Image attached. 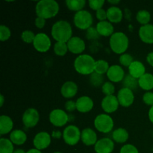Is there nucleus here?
Returning <instances> with one entry per match:
<instances>
[{
	"label": "nucleus",
	"instance_id": "obj_1",
	"mask_svg": "<svg viewBox=\"0 0 153 153\" xmlns=\"http://www.w3.org/2000/svg\"><path fill=\"white\" fill-rule=\"evenodd\" d=\"M51 34L56 42L67 43L73 37V28L67 21L58 20L52 26Z\"/></svg>",
	"mask_w": 153,
	"mask_h": 153
},
{
	"label": "nucleus",
	"instance_id": "obj_2",
	"mask_svg": "<svg viewBox=\"0 0 153 153\" xmlns=\"http://www.w3.org/2000/svg\"><path fill=\"white\" fill-rule=\"evenodd\" d=\"M59 9V4L55 0H41L36 4L35 13L37 16L47 19L55 17Z\"/></svg>",
	"mask_w": 153,
	"mask_h": 153
},
{
	"label": "nucleus",
	"instance_id": "obj_3",
	"mask_svg": "<svg viewBox=\"0 0 153 153\" xmlns=\"http://www.w3.org/2000/svg\"><path fill=\"white\" fill-rule=\"evenodd\" d=\"M96 61L91 55L82 54L74 61V68L78 73L83 76H88L94 73Z\"/></svg>",
	"mask_w": 153,
	"mask_h": 153
},
{
	"label": "nucleus",
	"instance_id": "obj_4",
	"mask_svg": "<svg viewBox=\"0 0 153 153\" xmlns=\"http://www.w3.org/2000/svg\"><path fill=\"white\" fill-rule=\"evenodd\" d=\"M110 48L115 54L123 55L126 53L129 45V40L123 32H114L109 40Z\"/></svg>",
	"mask_w": 153,
	"mask_h": 153
},
{
	"label": "nucleus",
	"instance_id": "obj_5",
	"mask_svg": "<svg viewBox=\"0 0 153 153\" xmlns=\"http://www.w3.org/2000/svg\"><path fill=\"white\" fill-rule=\"evenodd\" d=\"M94 127L100 132L107 134L113 130L114 123L111 117L108 114H101L94 119Z\"/></svg>",
	"mask_w": 153,
	"mask_h": 153
},
{
	"label": "nucleus",
	"instance_id": "obj_6",
	"mask_svg": "<svg viewBox=\"0 0 153 153\" xmlns=\"http://www.w3.org/2000/svg\"><path fill=\"white\" fill-rule=\"evenodd\" d=\"M73 22L76 28L80 30H88L93 25L94 19L88 10H82L76 12L73 17Z\"/></svg>",
	"mask_w": 153,
	"mask_h": 153
},
{
	"label": "nucleus",
	"instance_id": "obj_7",
	"mask_svg": "<svg viewBox=\"0 0 153 153\" xmlns=\"http://www.w3.org/2000/svg\"><path fill=\"white\" fill-rule=\"evenodd\" d=\"M82 131L76 126H67L63 131V139L69 146H75L81 140Z\"/></svg>",
	"mask_w": 153,
	"mask_h": 153
},
{
	"label": "nucleus",
	"instance_id": "obj_8",
	"mask_svg": "<svg viewBox=\"0 0 153 153\" xmlns=\"http://www.w3.org/2000/svg\"><path fill=\"white\" fill-rule=\"evenodd\" d=\"M49 122L56 127H63L68 123L69 116L62 109H54L49 116Z\"/></svg>",
	"mask_w": 153,
	"mask_h": 153
},
{
	"label": "nucleus",
	"instance_id": "obj_9",
	"mask_svg": "<svg viewBox=\"0 0 153 153\" xmlns=\"http://www.w3.org/2000/svg\"><path fill=\"white\" fill-rule=\"evenodd\" d=\"M40 120V114L37 110L34 108H29L24 112L22 117V121L25 127L28 128H34L37 125Z\"/></svg>",
	"mask_w": 153,
	"mask_h": 153
},
{
	"label": "nucleus",
	"instance_id": "obj_10",
	"mask_svg": "<svg viewBox=\"0 0 153 153\" xmlns=\"http://www.w3.org/2000/svg\"><path fill=\"white\" fill-rule=\"evenodd\" d=\"M32 44L37 52H46L51 48L52 42L47 34L45 33H38L36 34Z\"/></svg>",
	"mask_w": 153,
	"mask_h": 153
},
{
	"label": "nucleus",
	"instance_id": "obj_11",
	"mask_svg": "<svg viewBox=\"0 0 153 153\" xmlns=\"http://www.w3.org/2000/svg\"><path fill=\"white\" fill-rule=\"evenodd\" d=\"M52 141V136L46 131H40L34 136L33 139V144L35 149L43 150L50 145Z\"/></svg>",
	"mask_w": 153,
	"mask_h": 153
},
{
	"label": "nucleus",
	"instance_id": "obj_12",
	"mask_svg": "<svg viewBox=\"0 0 153 153\" xmlns=\"http://www.w3.org/2000/svg\"><path fill=\"white\" fill-rule=\"evenodd\" d=\"M117 100L120 105L124 108H128L133 104L134 101V93L131 90L126 88H123L117 93Z\"/></svg>",
	"mask_w": 153,
	"mask_h": 153
},
{
	"label": "nucleus",
	"instance_id": "obj_13",
	"mask_svg": "<svg viewBox=\"0 0 153 153\" xmlns=\"http://www.w3.org/2000/svg\"><path fill=\"white\" fill-rule=\"evenodd\" d=\"M119 102L116 96H105L102 99L101 106L106 114H111L117 111L119 108Z\"/></svg>",
	"mask_w": 153,
	"mask_h": 153
},
{
	"label": "nucleus",
	"instance_id": "obj_14",
	"mask_svg": "<svg viewBox=\"0 0 153 153\" xmlns=\"http://www.w3.org/2000/svg\"><path fill=\"white\" fill-rule=\"evenodd\" d=\"M107 77L112 83H118L123 82L125 78V72L121 66L114 64L110 66L108 71L106 73Z\"/></svg>",
	"mask_w": 153,
	"mask_h": 153
},
{
	"label": "nucleus",
	"instance_id": "obj_15",
	"mask_svg": "<svg viewBox=\"0 0 153 153\" xmlns=\"http://www.w3.org/2000/svg\"><path fill=\"white\" fill-rule=\"evenodd\" d=\"M67 44L68 50L74 55H82L86 48L85 41L79 37H73Z\"/></svg>",
	"mask_w": 153,
	"mask_h": 153
},
{
	"label": "nucleus",
	"instance_id": "obj_16",
	"mask_svg": "<svg viewBox=\"0 0 153 153\" xmlns=\"http://www.w3.org/2000/svg\"><path fill=\"white\" fill-rule=\"evenodd\" d=\"M114 149V140L108 137L100 139L94 146V150L97 153H112Z\"/></svg>",
	"mask_w": 153,
	"mask_h": 153
},
{
	"label": "nucleus",
	"instance_id": "obj_17",
	"mask_svg": "<svg viewBox=\"0 0 153 153\" xmlns=\"http://www.w3.org/2000/svg\"><path fill=\"white\" fill-rule=\"evenodd\" d=\"M76 110L81 113H88L93 109L94 105V101L88 96H82L76 101Z\"/></svg>",
	"mask_w": 153,
	"mask_h": 153
},
{
	"label": "nucleus",
	"instance_id": "obj_18",
	"mask_svg": "<svg viewBox=\"0 0 153 153\" xmlns=\"http://www.w3.org/2000/svg\"><path fill=\"white\" fill-rule=\"evenodd\" d=\"M81 140L86 146H95L97 140V134L94 130L91 128H86L82 131Z\"/></svg>",
	"mask_w": 153,
	"mask_h": 153
},
{
	"label": "nucleus",
	"instance_id": "obj_19",
	"mask_svg": "<svg viewBox=\"0 0 153 153\" xmlns=\"http://www.w3.org/2000/svg\"><path fill=\"white\" fill-rule=\"evenodd\" d=\"M138 34L142 42L146 44H153V25L152 24L141 25Z\"/></svg>",
	"mask_w": 153,
	"mask_h": 153
},
{
	"label": "nucleus",
	"instance_id": "obj_20",
	"mask_svg": "<svg viewBox=\"0 0 153 153\" xmlns=\"http://www.w3.org/2000/svg\"><path fill=\"white\" fill-rule=\"evenodd\" d=\"M78 93V85L72 81H68L63 84L61 88V94L66 99L74 97Z\"/></svg>",
	"mask_w": 153,
	"mask_h": 153
},
{
	"label": "nucleus",
	"instance_id": "obj_21",
	"mask_svg": "<svg viewBox=\"0 0 153 153\" xmlns=\"http://www.w3.org/2000/svg\"><path fill=\"white\" fill-rule=\"evenodd\" d=\"M128 73L130 76L138 80L142 76L146 73V67L142 62L139 61H134L128 67Z\"/></svg>",
	"mask_w": 153,
	"mask_h": 153
},
{
	"label": "nucleus",
	"instance_id": "obj_22",
	"mask_svg": "<svg viewBox=\"0 0 153 153\" xmlns=\"http://www.w3.org/2000/svg\"><path fill=\"white\" fill-rule=\"evenodd\" d=\"M96 28H97L100 35L102 36V37H111L114 33V25L109 21L105 20L99 22L97 24Z\"/></svg>",
	"mask_w": 153,
	"mask_h": 153
},
{
	"label": "nucleus",
	"instance_id": "obj_23",
	"mask_svg": "<svg viewBox=\"0 0 153 153\" xmlns=\"http://www.w3.org/2000/svg\"><path fill=\"white\" fill-rule=\"evenodd\" d=\"M123 17L122 10L117 6H111L107 10L108 20L111 23H119L122 21Z\"/></svg>",
	"mask_w": 153,
	"mask_h": 153
},
{
	"label": "nucleus",
	"instance_id": "obj_24",
	"mask_svg": "<svg viewBox=\"0 0 153 153\" xmlns=\"http://www.w3.org/2000/svg\"><path fill=\"white\" fill-rule=\"evenodd\" d=\"M10 140L13 144L21 146L26 142L27 134L21 129L13 130L10 133Z\"/></svg>",
	"mask_w": 153,
	"mask_h": 153
},
{
	"label": "nucleus",
	"instance_id": "obj_25",
	"mask_svg": "<svg viewBox=\"0 0 153 153\" xmlns=\"http://www.w3.org/2000/svg\"><path fill=\"white\" fill-rule=\"evenodd\" d=\"M13 127V122L11 118L6 115L0 117V134L4 135L11 132Z\"/></svg>",
	"mask_w": 153,
	"mask_h": 153
},
{
	"label": "nucleus",
	"instance_id": "obj_26",
	"mask_svg": "<svg viewBox=\"0 0 153 153\" xmlns=\"http://www.w3.org/2000/svg\"><path fill=\"white\" fill-rule=\"evenodd\" d=\"M138 85L141 89L146 92L153 89V75L151 73H145L138 79Z\"/></svg>",
	"mask_w": 153,
	"mask_h": 153
},
{
	"label": "nucleus",
	"instance_id": "obj_27",
	"mask_svg": "<svg viewBox=\"0 0 153 153\" xmlns=\"http://www.w3.org/2000/svg\"><path fill=\"white\" fill-rule=\"evenodd\" d=\"M129 134L126 129L123 128H118L112 132V139L118 143H124L128 140Z\"/></svg>",
	"mask_w": 153,
	"mask_h": 153
},
{
	"label": "nucleus",
	"instance_id": "obj_28",
	"mask_svg": "<svg viewBox=\"0 0 153 153\" xmlns=\"http://www.w3.org/2000/svg\"><path fill=\"white\" fill-rule=\"evenodd\" d=\"M67 8L72 11L79 12L83 10L86 4L85 0H67L65 1Z\"/></svg>",
	"mask_w": 153,
	"mask_h": 153
},
{
	"label": "nucleus",
	"instance_id": "obj_29",
	"mask_svg": "<svg viewBox=\"0 0 153 153\" xmlns=\"http://www.w3.org/2000/svg\"><path fill=\"white\" fill-rule=\"evenodd\" d=\"M136 19L142 25H148L151 20V14L148 10H140L136 14Z\"/></svg>",
	"mask_w": 153,
	"mask_h": 153
},
{
	"label": "nucleus",
	"instance_id": "obj_30",
	"mask_svg": "<svg viewBox=\"0 0 153 153\" xmlns=\"http://www.w3.org/2000/svg\"><path fill=\"white\" fill-rule=\"evenodd\" d=\"M13 143L10 139L1 137L0 139V153H13Z\"/></svg>",
	"mask_w": 153,
	"mask_h": 153
},
{
	"label": "nucleus",
	"instance_id": "obj_31",
	"mask_svg": "<svg viewBox=\"0 0 153 153\" xmlns=\"http://www.w3.org/2000/svg\"><path fill=\"white\" fill-rule=\"evenodd\" d=\"M109 68H110V66H109V64L108 63V61L102 59L96 61L95 70H94L95 73L103 76L105 73H108Z\"/></svg>",
	"mask_w": 153,
	"mask_h": 153
},
{
	"label": "nucleus",
	"instance_id": "obj_32",
	"mask_svg": "<svg viewBox=\"0 0 153 153\" xmlns=\"http://www.w3.org/2000/svg\"><path fill=\"white\" fill-rule=\"evenodd\" d=\"M123 88H128V89L132 91V90L136 89L137 86H139L138 80L128 74L124 78L123 81Z\"/></svg>",
	"mask_w": 153,
	"mask_h": 153
},
{
	"label": "nucleus",
	"instance_id": "obj_33",
	"mask_svg": "<svg viewBox=\"0 0 153 153\" xmlns=\"http://www.w3.org/2000/svg\"><path fill=\"white\" fill-rule=\"evenodd\" d=\"M54 52L56 55L60 57L64 56L67 55L68 52V47L66 43H61V42H56L54 45Z\"/></svg>",
	"mask_w": 153,
	"mask_h": 153
},
{
	"label": "nucleus",
	"instance_id": "obj_34",
	"mask_svg": "<svg viewBox=\"0 0 153 153\" xmlns=\"http://www.w3.org/2000/svg\"><path fill=\"white\" fill-rule=\"evenodd\" d=\"M90 83L94 87H100L101 85L102 86L103 84L105 83L104 77H103L102 75L98 74V73L94 72L93 74L91 75V77H90Z\"/></svg>",
	"mask_w": 153,
	"mask_h": 153
},
{
	"label": "nucleus",
	"instance_id": "obj_35",
	"mask_svg": "<svg viewBox=\"0 0 153 153\" xmlns=\"http://www.w3.org/2000/svg\"><path fill=\"white\" fill-rule=\"evenodd\" d=\"M133 61H134V58L128 53H124L123 55H120L119 58L120 64L123 67H126L128 68L132 64Z\"/></svg>",
	"mask_w": 153,
	"mask_h": 153
},
{
	"label": "nucleus",
	"instance_id": "obj_36",
	"mask_svg": "<svg viewBox=\"0 0 153 153\" xmlns=\"http://www.w3.org/2000/svg\"><path fill=\"white\" fill-rule=\"evenodd\" d=\"M35 36L36 34H34L32 31L25 30V31H22L21 34V39L25 43H33Z\"/></svg>",
	"mask_w": 153,
	"mask_h": 153
},
{
	"label": "nucleus",
	"instance_id": "obj_37",
	"mask_svg": "<svg viewBox=\"0 0 153 153\" xmlns=\"http://www.w3.org/2000/svg\"><path fill=\"white\" fill-rule=\"evenodd\" d=\"M102 91L105 96L114 95L115 92V87L111 82H106L102 86Z\"/></svg>",
	"mask_w": 153,
	"mask_h": 153
},
{
	"label": "nucleus",
	"instance_id": "obj_38",
	"mask_svg": "<svg viewBox=\"0 0 153 153\" xmlns=\"http://www.w3.org/2000/svg\"><path fill=\"white\" fill-rule=\"evenodd\" d=\"M11 35V31L7 26L1 25L0 26V40L2 42L8 40Z\"/></svg>",
	"mask_w": 153,
	"mask_h": 153
},
{
	"label": "nucleus",
	"instance_id": "obj_39",
	"mask_svg": "<svg viewBox=\"0 0 153 153\" xmlns=\"http://www.w3.org/2000/svg\"><path fill=\"white\" fill-rule=\"evenodd\" d=\"M100 35L97 31V28H94V27H91L88 28L86 31V37L88 40H98L100 38Z\"/></svg>",
	"mask_w": 153,
	"mask_h": 153
},
{
	"label": "nucleus",
	"instance_id": "obj_40",
	"mask_svg": "<svg viewBox=\"0 0 153 153\" xmlns=\"http://www.w3.org/2000/svg\"><path fill=\"white\" fill-rule=\"evenodd\" d=\"M105 2V0H90L88 1V4L92 10L97 11L100 9H102Z\"/></svg>",
	"mask_w": 153,
	"mask_h": 153
},
{
	"label": "nucleus",
	"instance_id": "obj_41",
	"mask_svg": "<svg viewBox=\"0 0 153 153\" xmlns=\"http://www.w3.org/2000/svg\"><path fill=\"white\" fill-rule=\"evenodd\" d=\"M120 153H139V151L134 145L126 144L121 147Z\"/></svg>",
	"mask_w": 153,
	"mask_h": 153
},
{
	"label": "nucleus",
	"instance_id": "obj_42",
	"mask_svg": "<svg viewBox=\"0 0 153 153\" xmlns=\"http://www.w3.org/2000/svg\"><path fill=\"white\" fill-rule=\"evenodd\" d=\"M143 101L146 105L149 106H153V92L148 91L143 96Z\"/></svg>",
	"mask_w": 153,
	"mask_h": 153
},
{
	"label": "nucleus",
	"instance_id": "obj_43",
	"mask_svg": "<svg viewBox=\"0 0 153 153\" xmlns=\"http://www.w3.org/2000/svg\"><path fill=\"white\" fill-rule=\"evenodd\" d=\"M96 16L97 19L100 20V22L102 21H105L107 18V10H105L104 9H100L97 11H96Z\"/></svg>",
	"mask_w": 153,
	"mask_h": 153
},
{
	"label": "nucleus",
	"instance_id": "obj_44",
	"mask_svg": "<svg viewBox=\"0 0 153 153\" xmlns=\"http://www.w3.org/2000/svg\"><path fill=\"white\" fill-rule=\"evenodd\" d=\"M65 110L68 112H73L76 110V103L73 100H68L64 105Z\"/></svg>",
	"mask_w": 153,
	"mask_h": 153
},
{
	"label": "nucleus",
	"instance_id": "obj_45",
	"mask_svg": "<svg viewBox=\"0 0 153 153\" xmlns=\"http://www.w3.org/2000/svg\"><path fill=\"white\" fill-rule=\"evenodd\" d=\"M34 25H35V26L37 28L41 29L46 25V19L42 17H40V16H37V18L34 20Z\"/></svg>",
	"mask_w": 153,
	"mask_h": 153
},
{
	"label": "nucleus",
	"instance_id": "obj_46",
	"mask_svg": "<svg viewBox=\"0 0 153 153\" xmlns=\"http://www.w3.org/2000/svg\"><path fill=\"white\" fill-rule=\"evenodd\" d=\"M52 137L55 139H60L61 137H63V133H61V131H58V130H54L52 133Z\"/></svg>",
	"mask_w": 153,
	"mask_h": 153
},
{
	"label": "nucleus",
	"instance_id": "obj_47",
	"mask_svg": "<svg viewBox=\"0 0 153 153\" xmlns=\"http://www.w3.org/2000/svg\"><path fill=\"white\" fill-rule=\"evenodd\" d=\"M146 61L148 64L153 67V52H149L146 56Z\"/></svg>",
	"mask_w": 153,
	"mask_h": 153
},
{
	"label": "nucleus",
	"instance_id": "obj_48",
	"mask_svg": "<svg viewBox=\"0 0 153 153\" xmlns=\"http://www.w3.org/2000/svg\"><path fill=\"white\" fill-rule=\"evenodd\" d=\"M148 117H149V121L153 124V106L149 108V113H148Z\"/></svg>",
	"mask_w": 153,
	"mask_h": 153
},
{
	"label": "nucleus",
	"instance_id": "obj_49",
	"mask_svg": "<svg viewBox=\"0 0 153 153\" xmlns=\"http://www.w3.org/2000/svg\"><path fill=\"white\" fill-rule=\"evenodd\" d=\"M26 153H42V152L41 151L39 150V149H35V148H34V149H31L28 151H27Z\"/></svg>",
	"mask_w": 153,
	"mask_h": 153
},
{
	"label": "nucleus",
	"instance_id": "obj_50",
	"mask_svg": "<svg viewBox=\"0 0 153 153\" xmlns=\"http://www.w3.org/2000/svg\"><path fill=\"white\" fill-rule=\"evenodd\" d=\"M108 2L110 3V4H113V6H115L116 4H119L120 2V1H119V0H117V1H108Z\"/></svg>",
	"mask_w": 153,
	"mask_h": 153
},
{
	"label": "nucleus",
	"instance_id": "obj_51",
	"mask_svg": "<svg viewBox=\"0 0 153 153\" xmlns=\"http://www.w3.org/2000/svg\"><path fill=\"white\" fill-rule=\"evenodd\" d=\"M0 98H1V102H0V105H1V107H2L3 104H4V96H3L2 94H1V95H0Z\"/></svg>",
	"mask_w": 153,
	"mask_h": 153
},
{
	"label": "nucleus",
	"instance_id": "obj_52",
	"mask_svg": "<svg viewBox=\"0 0 153 153\" xmlns=\"http://www.w3.org/2000/svg\"><path fill=\"white\" fill-rule=\"evenodd\" d=\"M13 153H26V152H25V151L23 150V149H16V150H14V152H13Z\"/></svg>",
	"mask_w": 153,
	"mask_h": 153
},
{
	"label": "nucleus",
	"instance_id": "obj_53",
	"mask_svg": "<svg viewBox=\"0 0 153 153\" xmlns=\"http://www.w3.org/2000/svg\"><path fill=\"white\" fill-rule=\"evenodd\" d=\"M54 153H62V152H54Z\"/></svg>",
	"mask_w": 153,
	"mask_h": 153
}]
</instances>
